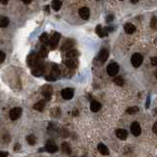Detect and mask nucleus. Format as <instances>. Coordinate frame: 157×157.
Listing matches in <instances>:
<instances>
[{"label": "nucleus", "instance_id": "1", "mask_svg": "<svg viewBox=\"0 0 157 157\" xmlns=\"http://www.w3.org/2000/svg\"><path fill=\"white\" fill-rule=\"evenodd\" d=\"M44 72V65L41 61H39L37 64L33 67V70H31V74L35 77H40V76L43 74Z\"/></svg>", "mask_w": 157, "mask_h": 157}, {"label": "nucleus", "instance_id": "2", "mask_svg": "<svg viewBox=\"0 0 157 157\" xmlns=\"http://www.w3.org/2000/svg\"><path fill=\"white\" fill-rule=\"evenodd\" d=\"M114 31L113 27H102L100 26V25H98L96 27H95V33L98 35L99 37H104L106 35H108V33H110V31Z\"/></svg>", "mask_w": 157, "mask_h": 157}, {"label": "nucleus", "instance_id": "3", "mask_svg": "<svg viewBox=\"0 0 157 157\" xmlns=\"http://www.w3.org/2000/svg\"><path fill=\"white\" fill-rule=\"evenodd\" d=\"M39 61V55L37 54L35 52H31V54L27 56V65L29 67H35V65L37 64V62Z\"/></svg>", "mask_w": 157, "mask_h": 157}, {"label": "nucleus", "instance_id": "4", "mask_svg": "<svg viewBox=\"0 0 157 157\" xmlns=\"http://www.w3.org/2000/svg\"><path fill=\"white\" fill-rule=\"evenodd\" d=\"M143 58L139 53H135V54H133V56H131V65L135 68L139 67V66L141 65V63H143Z\"/></svg>", "mask_w": 157, "mask_h": 157}, {"label": "nucleus", "instance_id": "5", "mask_svg": "<svg viewBox=\"0 0 157 157\" xmlns=\"http://www.w3.org/2000/svg\"><path fill=\"white\" fill-rule=\"evenodd\" d=\"M21 115H22V109H21L20 107L13 108V109H11V111H10V113H9L10 119H11L12 121L18 120V119L21 117Z\"/></svg>", "mask_w": 157, "mask_h": 157}, {"label": "nucleus", "instance_id": "6", "mask_svg": "<svg viewBox=\"0 0 157 157\" xmlns=\"http://www.w3.org/2000/svg\"><path fill=\"white\" fill-rule=\"evenodd\" d=\"M119 72V65L117 63L113 62V63H110L107 67V73L109 76H115L117 75V73Z\"/></svg>", "mask_w": 157, "mask_h": 157}, {"label": "nucleus", "instance_id": "7", "mask_svg": "<svg viewBox=\"0 0 157 157\" xmlns=\"http://www.w3.org/2000/svg\"><path fill=\"white\" fill-rule=\"evenodd\" d=\"M45 150L47 152H49V153H55V152L58 151V146L53 143V141H48L45 145Z\"/></svg>", "mask_w": 157, "mask_h": 157}, {"label": "nucleus", "instance_id": "8", "mask_svg": "<svg viewBox=\"0 0 157 157\" xmlns=\"http://www.w3.org/2000/svg\"><path fill=\"white\" fill-rule=\"evenodd\" d=\"M61 95H62V97L64 99L69 100V99H71L72 97L74 96V90L73 88H64V90L61 92Z\"/></svg>", "mask_w": 157, "mask_h": 157}, {"label": "nucleus", "instance_id": "9", "mask_svg": "<svg viewBox=\"0 0 157 157\" xmlns=\"http://www.w3.org/2000/svg\"><path fill=\"white\" fill-rule=\"evenodd\" d=\"M131 133H133V135H135V137H137V135H141V126H139V123H137V122H133V124H131Z\"/></svg>", "mask_w": 157, "mask_h": 157}, {"label": "nucleus", "instance_id": "10", "mask_svg": "<svg viewBox=\"0 0 157 157\" xmlns=\"http://www.w3.org/2000/svg\"><path fill=\"white\" fill-rule=\"evenodd\" d=\"M60 37H61V35H60V33H55L54 35H52L51 39H49V45L51 46V48L56 47V45L58 44Z\"/></svg>", "mask_w": 157, "mask_h": 157}, {"label": "nucleus", "instance_id": "11", "mask_svg": "<svg viewBox=\"0 0 157 157\" xmlns=\"http://www.w3.org/2000/svg\"><path fill=\"white\" fill-rule=\"evenodd\" d=\"M74 45H75V41H74L73 39H67L64 43H63L61 49H62L63 51H69V50H72Z\"/></svg>", "mask_w": 157, "mask_h": 157}, {"label": "nucleus", "instance_id": "12", "mask_svg": "<svg viewBox=\"0 0 157 157\" xmlns=\"http://www.w3.org/2000/svg\"><path fill=\"white\" fill-rule=\"evenodd\" d=\"M78 15L80 16V18L84 19V20H88L90 18V9L88 7H82L78 10Z\"/></svg>", "mask_w": 157, "mask_h": 157}, {"label": "nucleus", "instance_id": "13", "mask_svg": "<svg viewBox=\"0 0 157 157\" xmlns=\"http://www.w3.org/2000/svg\"><path fill=\"white\" fill-rule=\"evenodd\" d=\"M52 88L50 86H44L43 88H42V94H43V96L45 97L46 99H50V97H51L52 95Z\"/></svg>", "mask_w": 157, "mask_h": 157}, {"label": "nucleus", "instance_id": "14", "mask_svg": "<svg viewBox=\"0 0 157 157\" xmlns=\"http://www.w3.org/2000/svg\"><path fill=\"white\" fill-rule=\"evenodd\" d=\"M116 135H117L118 139H122V141H125V139L128 137V131L124 129H119V130L116 131Z\"/></svg>", "mask_w": 157, "mask_h": 157}, {"label": "nucleus", "instance_id": "15", "mask_svg": "<svg viewBox=\"0 0 157 157\" xmlns=\"http://www.w3.org/2000/svg\"><path fill=\"white\" fill-rule=\"evenodd\" d=\"M108 55H109L108 50L107 49H102L98 54V60L100 61V62H102V63L105 62V61L107 60V58H108Z\"/></svg>", "mask_w": 157, "mask_h": 157}, {"label": "nucleus", "instance_id": "16", "mask_svg": "<svg viewBox=\"0 0 157 157\" xmlns=\"http://www.w3.org/2000/svg\"><path fill=\"white\" fill-rule=\"evenodd\" d=\"M101 109V103L96 100H93L90 103V110L92 112H98Z\"/></svg>", "mask_w": 157, "mask_h": 157}, {"label": "nucleus", "instance_id": "17", "mask_svg": "<svg viewBox=\"0 0 157 157\" xmlns=\"http://www.w3.org/2000/svg\"><path fill=\"white\" fill-rule=\"evenodd\" d=\"M65 65L70 69H75L78 66V61L76 59H67L65 61Z\"/></svg>", "mask_w": 157, "mask_h": 157}, {"label": "nucleus", "instance_id": "18", "mask_svg": "<svg viewBox=\"0 0 157 157\" xmlns=\"http://www.w3.org/2000/svg\"><path fill=\"white\" fill-rule=\"evenodd\" d=\"M97 149L100 152L102 155H108L109 154V149L107 148V146L104 145L103 143H99L98 146H97Z\"/></svg>", "mask_w": 157, "mask_h": 157}, {"label": "nucleus", "instance_id": "19", "mask_svg": "<svg viewBox=\"0 0 157 157\" xmlns=\"http://www.w3.org/2000/svg\"><path fill=\"white\" fill-rule=\"evenodd\" d=\"M124 29H125V31L128 33V35H131V33H133L135 31V27L133 26V24H130V23H128V24L125 25Z\"/></svg>", "mask_w": 157, "mask_h": 157}, {"label": "nucleus", "instance_id": "20", "mask_svg": "<svg viewBox=\"0 0 157 157\" xmlns=\"http://www.w3.org/2000/svg\"><path fill=\"white\" fill-rule=\"evenodd\" d=\"M78 52L75 49L69 50L67 53H66V57H68V59H75L76 57H78Z\"/></svg>", "mask_w": 157, "mask_h": 157}, {"label": "nucleus", "instance_id": "21", "mask_svg": "<svg viewBox=\"0 0 157 157\" xmlns=\"http://www.w3.org/2000/svg\"><path fill=\"white\" fill-rule=\"evenodd\" d=\"M44 107H45V102H44L43 100L39 101V102H37L33 105V108H35V110H37V111H43Z\"/></svg>", "mask_w": 157, "mask_h": 157}, {"label": "nucleus", "instance_id": "22", "mask_svg": "<svg viewBox=\"0 0 157 157\" xmlns=\"http://www.w3.org/2000/svg\"><path fill=\"white\" fill-rule=\"evenodd\" d=\"M51 6L55 11H59L60 8H61V6H62V2H61V0H53Z\"/></svg>", "mask_w": 157, "mask_h": 157}, {"label": "nucleus", "instance_id": "23", "mask_svg": "<svg viewBox=\"0 0 157 157\" xmlns=\"http://www.w3.org/2000/svg\"><path fill=\"white\" fill-rule=\"evenodd\" d=\"M47 49H46V47L45 46H42L41 48H40V50H39V59H43V58H45L46 56H47Z\"/></svg>", "mask_w": 157, "mask_h": 157}, {"label": "nucleus", "instance_id": "24", "mask_svg": "<svg viewBox=\"0 0 157 157\" xmlns=\"http://www.w3.org/2000/svg\"><path fill=\"white\" fill-rule=\"evenodd\" d=\"M49 75L53 76V77H55L57 78L59 75H60V70H59V68L57 67L56 65H53L52 66V69H51V73L49 74Z\"/></svg>", "mask_w": 157, "mask_h": 157}, {"label": "nucleus", "instance_id": "25", "mask_svg": "<svg viewBox=\"0 0 157 157\" xmlns=\"http://www.w3.org/2000/svg\"><path fill=\"white\" fill-rule=\"evenodd\" d=\"M61 147H62V151L64 152V153L71 154L72 150H71V147H70V145H69V143H63Z\"/></svg>", "mask_w": 157, "mask_h": 157}, {"label": "nucleus", "instance_id": "26", "mask_svg": "<svg viewBox=\"0 0 157 157\" xmlns=\"http://www.w3.org/2000/svg\"><path fill=\"white\" fill-rule=\"evenodd\" d=\"M9 25V19L6 17H0V27H6Z\"/></svg>", "mask_w": 157, "mask_h": 157}, {"label": "nucleus", "instance_id": "27", "mask_svg": "<svg viewBox=\"0 0 157 157\" xmlns=\"http://www.w3.org/2000/svg\"><path fill=\"white\" fill-rule=\"evenodd\" d=\"M27 143H29V144H31V145H35V143H37V137H35L33 135H27Z\"/></svg>", "mask_w": 157, "mask_h": 157}, {"label": "nucleus", "instance_id": "28", "mask_svg": "<svg viewBox=\"0 0 157 157\" xmlns=\"http://www.w3.org/2000/svg\"><path fill=\"white\" fill-rule=\"evenodd\" d=\"M39 39H40V41H41L42 43H44V44L49 43V39H48V35H47V33H42V35H40Z\"/></svg>", "mask_w": 157, "mask_h": 157}, {"label": "nucleus", "instance_id": "29", "mask_svg": "<svg viewBox=\"0 0 157 157\" xmlns=\"http://www.w3.org/2000/svg\"><path fill=\"white\" fill-rule=\"evenodd\" d=\"M139 111V107H137V106H133V107H130V108H128L127 109V113L128 114H135V113H137V112Z\"/></svg>", "mask_w": 157, "mask_h": 157}, {"label": "nucleus", "instance_id": "30", "mask_svg": "<svg viewBox=\"0 0 157 157\" xmlns=\"http://www.w3.org/2000/svg\"><path fill=\"white\" fill-rule=\"evenodd\" d=\"M114 82H115V84H117V86H124V84H125V82H124V78H121V77L116 78H115V80H114Z\"/></svg>", "mask_w": 157, "mask_h": 157}, {"label": "nucleus", "instance_id": "31", "mask_svg": "<svg viewBox=\"0 0 157 157\" xmlns=\"http://www.w3.org/2000/svg\"><path fill=\"white\" fill-rule=\"evenodd\" d=\"M150 27H151L152 29H157V18H152L151 22H150Z\"/></svg>", "mask_w": 157, "mask_h": 157}, {"label": "nucleus", "instance_id": "32", "mask_svg": "<svg viewBox=\"0 0 157 157\" xmlns=\"http://www.w3.org/2000/svg\"><path fill=\"white\" fill-rule=\"evenodd\" d=\"M150 62H151V65L157 66V57H151L150 58Z\"/></svg>", "mask_w": 157, "mask_h": 157}, {"label": "nucleus", "instance_id": "33", "mask_svg": "<svg viewBox=\"0 0 157 157\" xmlns=\"http://www.w3.org/2000/svg\"><path fill=\"white\" fill-rule=\"evenodd\" d=\"M4 60H5V53L0 51V63L4 62Z\"/></svg>", "mask_w": 157, "mask_h": 157}, {"label": "nucleus", "instance_id": "34", "mask_svg": "<svg viewBox=\"0 0 157 157\" xmlns=\"http://www.w3.org/2000/svg\"><path fill=\"white\" fill-rule=\"evenodd\" d=\"M46 80H50V82H54L55 80H56V78L55 77H53V76L51 75H48V76H46Z\"/></svg>", "mask_w": 157, "mask_h": 157}, {"label": "nucleus", "instance_id": "35", "mask_svg": "<svg viewBox=\"0 0 157 157\" xmlns=\"http://www.w3.org/2000/svg\"><path fill=\"white\" fill-rule=\"evenodd\" d=\"M8 152L7 151H0V157H7Z\"/></svg>", "mask_w": 157, "mask_h": 157}, {"label": "nucleus", "instance_id": "36", "mask_svg": "<svg viewBox=\"0 0 157 157\" xmlns=\"http://www.w3.org/2000/svg\"><path fill=\"white\" fill-rule=\"evenodd\" d=\"M113 19H114L113 15H109V16L107 17V19H106V21L109 23V22H111V21H113Z\"/></svg>", "mask_w": 157, "mask_h": 157}, {"label": "nucleus", "instance_id": "37", "mask_svg": "<svg viewBox=\"0 0 157 157\" xmlns=\"http://www.w3.org/2000/svg\"><path fill=\"white\" fill-rule=\"evenodd\" d=\"M20 147H21L20 144H19V143H16V145L14 146V150H15V151H19V150H20Z\"/></svg>", "mask_w": 157, "mask_h": 157}, {"label": "nucleus", "instance_id": "38", "mask_svg": "<svg viewBox=\"0 0 157 157\" xmlns=\"http://www.w3.org/2000/svg\"><path fill=\"white\" fill-rule=\"evenodd\" d=\"M152 131H153L154 133H156V135H157V123H155V124L153 125V128H152Z\"/></svg>", "mask_w": 157, "mask_h": 157}, {"label": "nucleus", "instance_id": "39", "mask_svg": "<svg viewBox=\"0 0 157 157\" xmlns=\"http://www.w3.org/2000/svg\"><path fill=\"white\" fill-rule=\"evenodd\" d=\"M8 2H9V0H0V3L3 4V5H6V4H8Z\"/></svg>", "mask_w": 157, "mask_h": 157}, {"label": "nucleus", "instance_id": "40", "mask_svg": "<svg viewBox=\"0 0 157 157\" xmlns=\"http://www.w3.org/2000/svg\"><path fill=\"white\" fill-rule=\"evenodd\" d=\"M23 2H24L25 4H29V3H31V1L33 0H22Z\"/></svg>", "mask_w": 157, "mask_h": 157}, {"label": "nucleus", "instance_id": "41", "mask_svg": "<svg viewBox=\"0 0 157 157\" xmlns=\"http://www.w3.org/2000/svg\"><path fill=\"white\" fill-rule=\"evenodd\" d=\"M73 114H74L75 116H78V110H77V109L74 110V113H73Z\"/></svg>", "mask_w": 157, "mask_h": 157}, {"label": "nucleus", "instance_id": "42", "mask_svg": "<svg viewBox=\"0 0 157 157\" xmlns=\"http://www.w3.org/2000/svg\"><path fill=\"white\" fill-rule=\"evenodd\" d=\"M131 3H133V4H135V3H137V2H139V0H131Z\"/></svg>", "mask_w": 157, "mask_h": 157}, {"label": "nucleus", "instance_id": "43", "mask_svg": "<svg viewBox=\"0 0 157 157\" xmlns=\"http://www.w3.org/2000/svg\"><path fill=\"white\" fill-rule=\"evenodd\" d=\"M155 77L157 78V70H156V71H155Z\"/></svg>", "mask_w": 157, "mask_h": 157}, {"label": "nucleus", "instance_id": "44", "mask_svg": "<svg viewBox=\"0 0 157 157\" xmlns=\"http://www.w3.org/2000/svg\"><path fill=\"white\" fill-rule=\"evenodd\" d=\"M154 111H155V114H156V115H157V108H156L155 110H154Z\"/></svg>", "mask_w": 157, "mask_h": 157}, {"label": "nucleus", "instance_id": "45", "mask_svg": "<svg viewBox=\"0 0 157 157\" xmlns=\"http://www.w3.org/2000/svg\"><path fill=\"white\" fill-rule=\"evenodd\" d=\"M155 42H157V39H155Z\"/></svg>", "mask_w": 157, "mask_h": 157}, {"label": "nucleus", "instance_id": "46", "mask_svg": "<svg viewBox=\"0 0 157 157\" xmlns=\"http://www.w3.org/2000/svg\"><path fill=\"white\" fill-rule=\"evenodd\" d=\"M121 1H122V0H121Z\"/></svg>", "mask_w": 157, "mask_h": 157}]
</instances>
